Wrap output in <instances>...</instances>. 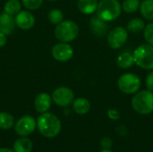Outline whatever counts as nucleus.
Segmentation results:
<instances>
[{
    "mask_svg": "<svg viewBox=\"0 0 153 152\" xmlns=\"http://www.w3.org/2000/svg\"><path fill=\"white\" fill-rule=\"evenodd\" d=\"M73 109L78 115H86L91 109V103L85 98H78L73 102Z\"/></svg>",
    "mask_w": 153,
    "mask_h": 152,
    "instance_id": "dca6fc26",
    "label": "nucleus"
},
{
    "mask_svg": "<svg viewBox=\"0 0 153 152\" xmlns=\"http://www.w3.org/2000/svg\"><path fill=\"white\" fill-rule=\"evenodd\" d=\"M21 6L20 1L8 0L4 6V12L10 15H16L21 11Z\"/></svg>",
    "mask_w": 153,
    "mask_h": 152,
    "instance_id": "4be33fe9",
    "label": "nucleus"
},
{
    "mask_svg": "<svg viewBox=\"0 0 153 152\" xmlns=\"http://www.w3.org/2000/svg\"><path fill=\"white\" fill-rule=\"evenodd\" d=\"M143 36L146 42L153 46V22L145 25V28L143 30Z\"/></svg>",
    "mask_w": 153,
    "mask_h": 152,
    "instance_id": "393cba45",
    "label": "nucleus"
},
{
    "mask_svg": "<svg viewBox=\"0 0 153 152\" xmlns=\"http://www.w3.org/2000/svg\"><path fill=\"white\" fill-rule=\"evenodd\" d=\"M48 1H54V0H48Z\"/></svg>",
    "mask_w": 153,
    "mask_h": 152,
    "instance_id": "473e14b6",
    "label": "nucleus"
},
{
    "mask_svg": "<svg viewBox=\"0 0 153 152\" xmlns=\"http://www.w3.org/2000/svg\"><path fill=\"white\" fill-rule=\"evenodd\" d=\"M53 57L59 62H67L74 56V48L65 42H59L52 47Z\"/></svg>",
    "mask_w": 153,
    "mask_h": 152,
    "instance_id": "9d476101",
    "label": "nucleus"
},
{
    "mask_svg": "<svg viewBox=\"0 0 153 152\" xmlns=\"http://www.w3.org/2000/svg\"><path fill=\"white\" fill-rule=\"evenodd\" d=\"M48 20L52 24L57 25L64 20V13L59 9H52L48 13Z\"/></svg>",
    "mask_w": 153,
    "mask_h": 152,
    "instance_id": "b1692460",
    "label": "nucleus"
},
{
    "mask_svg": "<svg viewBox=\"0 0 153 152\" xmlns=\"http://www.w3.org/2000/svg\"><path fill=\"white\" fill-rule=\"evenodd\" d=\"M108 116L112 120H117L120 117V113L118 110H117L115 108H111L108 111Z\"/></svg>",
    "mask_w": 153,
    "mask_h": 152,
    "instance_id": "c85d7f7f",
    "label": "nucleus"
},
{
    "mask_svg": "<svg viewBox=\"0 0 153 152\" xmlns=\"http://www.w3.org/2000/svg\"><path fill=\"white\" fill-rule=\"evenodd\" d=\"M32 150V142L27 138H20L13 143L14 152H30Z\"/></svg>",
    "mask_w": 153,
    "mask_h": 152,
    "instance_id": "a211bd4d",
    "label": "nucleus"
},
{
    "mask_svg": "<svg viewBox=\"0 0 153 152\" xmlns=\"http://www.w3.org/2000/svg\"><path fill=\"white\" fill-rule=\"evenodd\" d=\"M91 30L94 36L98 38L104 37L108 30V22L100 19L97 14L91 18Z\"/></svg>",
    "mask_w": 153,
    "mask_h": 152,
    "instance_id": "9b49d317",
    "label": "nucleus"
},
{
    "mask_svg": "<svg viewBox=\"0 0 153 152\" xmlns=\"http://www.w3.org/2000/svg\"><path fill=\"white\" fill-rule=\"evenodd\" d=\"M141 5V0H124L123 4H121L122 10L126 13H132L136 12Z\"/></svg>",
    "mask_w": 153,
    "mask_h": 152,
    "instance_id": "5701e85b",
    "label": "nucleus"
},
{
    "mask_svg": "<svg viewBox=\"0 0 153 152\" xmlns=\"http://www.w3.org/2000/svg\"><path fill=\"white\" fill-rule=\"evenodd\" d=\"M37 127L41 135L46 138L57 136L62 128L59 118L51 113H42L37 120Z\"/></svg>",
    "mask_w": 153,
    "mask_h": 152,
    "instance_id": "f257e3e1",
    "label": "nucleus"
},
{
    "mask_svg": "<svg viewBox=\"0 0 153 152\" xmlns=\"http://www.w3.org/2000/svg\"><path fill=\"white\" fill-rule=\"evenodd\" d=\"M140 12L143 18L153 21V0H143L141 2Z\"/></svg>",
    "mask_w": 153,
    "mask_h": 152,
    "instance_id": "6ab92c4d",
    "label": "nucleus"
},
{
    "mask_svg": "<svg viewBox=\"0 0 153 152\" xmlns=\"http://www.w3.org/2000/svg\"><path fill=\"white\" fill-rule=\"evenodd\" d=\"M52 98L46 92L39 93L36 96L34 100L35 109L39 113H46L51 107Z\"/></svg>",
    "mask_w": 153,
    "mask_h": 152,
    "instance_id": "ddd939ff",
    "label": "nucleus"
},
{
    "mask_svg": "<svg viewBox=\"0 0 153 152\" xmlns=\"http://www.w3.org/2000/svg\"><path fill=\"white\" fill-rule=\"evenodd\" d=\"M14 125L13 116L6 112H0V129L9 130Z\"/></svg>",
    "mask_w": 153,
    "mask_h": 152,
    "instance_id": "412c9836",
    "label": "nucleus"
},
{
    "mask_svg": "<svg viewBox=\"0 0 153 152\" xmlns=\"http://www.w3.org/2000/svg\"><path fill=\"white\" fill-rule=\"evenodd\" d=\"M52 100L59 107H68L73 104L74 100V94L73 90L67 87L62 86L56 88L52 93Z\"/></svg>",
    "mask_w": 153,
    "mask_h": 152,
    "instance_id": "6e6552de",
    "label": "nucleus"
},
{
    "mask_svg": "<svg viewBox=\"0 0 153 152\" xmlns=\"http://www.w3.org/2000/svg\"><path fill=\"white\" fill-rule=\"evenodd\" d=\"M117 87L125 94H135L141 88V79L132 73H124L117 80Z\"/></svg>",
    "mask_w": 153,
    "mask_h": 152,
    "instance_id": "423d86ee",
    "label": "nucleus"
},
{
    "mask_svg": "<svg viewBox=\"0 0 153 152\" xmlns=\"http://www.w3.org/2000/svg\"><path fill=\"white\" fill-rule=\"evenodd\" d=\"M6 44V35L0 31V47H4Z\"/></svg>",
    "mask_w": 153,
    "mask_h": 152,
    "instance_id": "c756f323",
    "label": "nucleus"
},
{
    "mask_svg": "<svg viewBox=\"0 0 153 152\" xmlns=\"http://www.w3.org/2000/svg\"><path fill=\"white\" fill-rule=\"evenodd\" d=\"M122 11L121 4L118 0H101L97 8V15L106 21L112 22L117 19Z\"/></svg>",
    "mask_w": 153,
    "mask_h": 152,
    "instance_id": "7ed1b4c3",
    "label": "nucleus"
},
{
    "mask_svg": "<svg viewBox=\"0 0 153 152\" xmlns=\"http://www.w3.org/2000/svg\"><path fill=\"white\" fill-rule=\"evenodd\" d=\"M144 28H145V23L143 20H142L141 18H134L130 20L129 22L127 23L126 30L132 33H138L143 30Z\"/></svg>",
    "mask_w": 153,
    "mask_h": 152,
    "instance_id": "aec40b11",
    "label": "nucleus"
},
{
    "mask_svg": "<svg viewBox=\"0 0 153 152\" xmlns=\"http://www.w3.org/2000/svg\"><path fill=\"white\" fill-rule=\"evenodd\" d=\"M16 25L22 30H30L35 24L33 14L28 11H20L14 18Z\"/></svg>",
    "mask_w": 153,
    "mask_h": 152,
    "instance_id": "f8f14e48",
    "label": "nucleus"
},
{
    "mask_svg": "<svg viewBox=\"0 0 153 152\" xmlns=\"http://www.w3.org/2000/svg\"><path fill=\"white\" fill-rule=\"evenodd\" d=\"M78 9L83 14H92L97 11L98 0H78Z\"/></svg>",
    "mask_w": 153,
    "mask_h": 152,
    "instance_id": "2eb2a0df",
    "label": "nucleus"
},
{
    "mask_svg": "<svg viewBox=\"0 0 153 152\" xmlns=\"http://www.w3.org/2000/svg\"><path fill=\"white\" fill-rule=\"evenodd\" d=\"M128 39V30L124 27L118 26L111 30L107 37L108 46L113 49H118L124 47Z\"/></svg>",
    "mask_w": 153,
    "mask_h": 152,
    "instance_id": "0eeeda50",
    "label": "nucleus"
},
{
    "mask_svg": "<svg viewBox=\"0 0 153 152\" xmlns=\"http://www.w3.org/2000/svg\"><path fill=\"white\" fill-rule=\"evenodd\" d=\"M15 21L13 15H10L6 13H3L0 14V31L4 33L5 35L12 34L15 28Z\"/></svg>",
    "mask_w": 153,
    "mask_h": 152,
    "instance_id": "4468645a",
    "label": "nucleus"
},
{
    "mask_svg": "<svg viewBox=\"0 0 153 152\" xmlns=\"http://www.w3.org/2000/svg\"><path fill=\"white\" fill-rule=\"evenodd\" d=\"M0 152H14V151L7 149V148H0Z\"/></svg>",
    "mask_w": 153,
    "mask_h": 152,
    "instance_id": "7c9ffc66",
    "label": "nucleus"
},
{
    "mask_svg": "<svg viewBox=\"0 0 153 152\" xmlns=\"http://www.w3.org/2000/svg\"><path fill=\"white\" fill-rule=\"evenodd\" d=\"M117 65L122 69H128L135 65L134 55L130 52H123L117 58Z\"/></svg>",
    "mask_w": 153,
    "mask_h": 152,
    "instance_id": "f3484780",
    "label": "nucleus"
},
{
    "mask_svg": "<svg viewBox=\"0 0 153 152\" xmlns=\"http://www.w3.org/2000/svg\"><path fill=\"white\" fill-rule=\"evenodd\" d=\"M79 34V27L76 22L71 20L63 21L55 29V36L60 42H71Z\"/></svg>",
    "mask_w": 153,
    "mask_h": 152,
    "instance_id": "20e7f679",
    "label": "nucleus"
},
{
    "mask_svg": "<svg viewBox=\"0 0 153 152\" xmlns=\"http://www.w3.org/2000/svg\"><path fill=\"white\" fill-rule=\"evenodd\" d=\"M22 4L29 10H36L40 7L43 0H22Z\"/></svg>",
    "mask_w": 153,
    "mask_h": 152,
    "instance_id": "a878e982",
    "label": "nucleus"
},
{
    "mask_svg": "<svg viewBox=\"0 0 153 152\" xmlns=\"http://www.w3.org/2000/svg\"><path fill=\"white\" fill-rule=\"evenodd\" d=\"M132 107L140 115H150L153 112V92L145 90L138 91L132 99Z\"/></svg>",
    "mask_w": 153,
    "mask_h": 152,
    "instance_id": "f03ea898",
    "label": "nucleus"
},
{
    "mask_svg": "<svg viewBox=\"0 0 153 152\" xmlns=\"http://www.w3.org/2000/svg\"><path fill=\"white\" fill-rule=\"evenodd\" d=\"M37 127V122L31 116H22L14 125V130L20 136H28L31 134Z\"/></svg>",
    "mask_w": 153,
    "mask_h": 152,
    "instance_id": "1a4fd4ad",
    "label": "nucleus"
},
{
    "mask_svg": "<svg viewBox=\"0 0 153 152\" xmlns=\"http://www.w3.org/2000/svg\"><path fill=\"white\" fill-rule=\"evenodd\" d=\"M145 84L147 87V90H151L153 92V71L149 73L148 75L146 76V80H145Z\"/></svg>",
    "mask_w": 153,
    "mask_h": 152,
    "instance_id": "cd10ccee",
    "label": "nucleus"
},
{
    "mask_svg": "<svg viewBox=\"0 0 153 152\" xmlns=\"http://www.w3.org/2000/svg\"><path fill=\"white\" fill-rule=\"evenodd\" d=\"M134 63L139 67L145 70H153V46L143 44L133 53Z\"/></svg>",
    "mask_w": 153,
    "mask_h": 152,
    "instance_id": "39448f33",
    "label": "nucleus"
},
{
    "mask_svg": "<svg viewBox=\"0 0 153 152\" xmlns=\"http://www.w3.org/2000/svg\"><path fill=\"white\" fill-rule=\"evenodd\" d=\"M100 152H113L111 150H102Z\"/></svg>",
    "mask_w": 153,
    "mask_h": 152,
    "instance_id": "2f4dec72",
    "label": "nucleus"
},
{
    "mask_svg": "<svg viewBox=\"0 0 153 152\" xmlns=\"http://www.w3.org/2000/svg\"><path fill=\"white\" fill-rule=\"evenodd\" d=\"M112 145H113V142L110 137H108V136L103 137L100 141V146L102 150H110Z\"/></svg>",
    "mask_w": 153,
    "mask_h": 152,
    "instance_id": "bb28decb",
    "label": "nucleus"
}]
</instances>
